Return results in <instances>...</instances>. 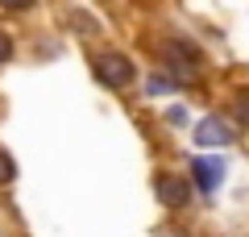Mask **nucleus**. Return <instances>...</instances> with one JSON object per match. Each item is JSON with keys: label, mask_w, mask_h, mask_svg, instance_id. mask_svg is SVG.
<instances>
[{"label": "nucleus", "mask_w": 249, "mask_h": 237, "mask_svg": "<svg viewBox=\"0 0 249 237\" xmlns=\"http://www.w3.org/2000/svg\"><path fill=\"white\" fill-rule=\"evenodd\" d=\"M162 62H166L170 79H183V83H196L199 71H204V50L196 42H187V38H170L162 46Z\"/></svg>", "instance_id": "f257e3e1"}, {"label": "nucleus", "mask_w": 249, "mask_h": 237, "mask_svg": "<svg viewBox=\"0 0 249 237\" xmlns=\"http://www.w3.org/2000/svg\"><path fill=\"white\" fill-rule=\"evenodd\" d=\"M91 71H96V79L104 83V88H112V92H124V88L137 79L133 59L121 54V50H100L96 59H91Z\"/></svg>", "instance_id": "f03ea898"}, {"label": "nucleus", "mask_w": 249, "mask_h": 237, "mask_svg": "<svg viewBox=\"0 0 249 237\" xmlns=\"http://www.w3.org/2000/svg\"><path fill=\"white\" fill-rule=\"evenodd\" d=\"M154 192H158V200L166 204V208H183V204L191 200V183H187L183 175H170V171H158V175H154Z\"/></svg>", "instance_id": "7ed1b4c3"}, {"label": "nucleus", "mask_w": 249, "mask_h": 237, "mask_svg": "<svg viewBox=\"0 0 249 237\" xmlns=\"http://www.w3.org/2000/svg\"><path fill=\"white\" fill-rule=\"evenodd\" d=\"M191 179L199 192H216L224 179V162L220 158H191Z\"/></svg>", "instance_id": "20e7f679"}, {"label": "nucleus", "mask_w": 249, "mask_h": 237, "mask_svg": "<svg viewBox=\"0 0 249 237\" xmlns=\"http://www.w3.org/2000/svg\"><path fill=\"white\" fill-rule=\"evenodd\" d=\"M196 141H199V146H229V141H232V129L220 121V117H208V121L196 125Z\"/></svg>", "instance_id": "39448f33"}, {"label": "nucleus", "mask_w": 249, "mask_h": 237, "mask_svg": "<svg viewBox=\"0 0 249 237\" xmlns=\"http://www.w3.org/2000/svg\"><path fill=\"white\" fill-rule=\"evenodd\" d=\"M145 92H150V96H166V92H175V79H166V75H150V79H145Z\"/></svg>", "instance_id": "423d86ee"}, {"label": "nucleus", "mask_w": 249, "mask_h": 237, "mask_svg": "<svg viewBox=\"0 0 249 237\" xmlns=\"http://www.w3.org/2000/svg\"><path fill=\"white\" fill-rule=\"evenodd\" d=\"M17 179V162L9 158V150H0V187H9Z\"/></svg>", "instance_id": "0eeeda50"}, {"label": "nucleus", "mask_w": 249, "mask_h": 237, "mask_svg": "<svg viewBox=\"0 0 249 237\" xmlns=\"http://www.w3.org/2000/svg\"><path fill=\"white\" fill-rule=\"evenodd\" d=\"M232 117H237V125H245V129H249V92L232 100Z\"/></svg>", "instance_id": "6e6552de"}, {"label": "nucleus", "mask_w": 249, "mask_h": 237, "mask_svg": "<svg viewBox=\"0 0 249 237\" xmlns=\"http://www.w3.org/2000/svg\"><path fill=\"white\" fill-rule=\"evenodd\" d=\"M34 4H37V0H0V9H4V13H29Z\"/></svg>", "instance_id": "1a4fd4ad"}, {"label": "nucleus", "mask_w": 249, "mask_h": 237, "mask_svg": "<svg viewBox=\"0 0 249 237\" xmlns=\"http://www.w3.org/2000/svg\"><path fill=\"white\" fill-rule=\"evenodd\" d=\"M9 59H13V38L4 34V29H0V67H4Z\"/></svg>", "instance_id": "9d476101"}, {"label": "nucleus", "mask_w": 249, "mask_h": 237, "mask_svg": "<svg viewBox=\"0 0 249 237\" xmlns=\"http://www.w3.org/2000/svg\"><path fill=\"white\" fill-rule=\"evenodd\" d=\"M75 29H79V34H91V29H96V21H91L88 13H75Z\"/></svg>", "instance_id": "9b49d317"}]
</instances>
